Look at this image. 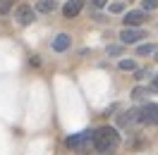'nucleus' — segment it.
I'll return each mask as SVG.
<instances>
[{
	"instance_id": "obj_21",
	"label": "nucleus",
	"mask_w": 158,
	"mask_h": 155,
	"mask_svg": "<svg viewBox=\"0 0 158 155\" xmlns=\"http://www.w3.org/2000/svg\"><path fill=\"white\" fill-rule=\"evenodd\" d=\"M106 155H110V153H106Z\"/></svg>"
},
{
	"instance_id": "obj_10",
	"label": "nucleus",
	"mask_w": 158,
	"mask_h": 155,
	"mask_svg": "<svg viewBox=\"0 0 158 155\" xmlns=\"http://www.w3.org/2000/svg\"><path fill=\"white\" fill-rule=\"evenodd\" d=\"M58 7V0H36V10L34 12H43V14H48Z\"/></svg>"
},
{
	"instance_id": "obj_13",
	"label": "nucleus",
	"mask_w": 158,
	"mask_h": 155,
	"mask_svg": "<svg viewBox=\"0 0 158 155\" xmlns=\"http://www.w3.org/2000/svg\"><path fill=\"white\" fill-rule=\"evenodd\" d=\"M10 7H12V0H0V14L10 12Z\"/></svg>"
},
{
	"instance_id": "obj_6",
	"label": "nucleus",
	"mask_w": 158,
	"mask_h": 155,
	"mask_svg": "<svg viewBox=\"0 0 158 155\" xmlns=\"http://www.w3.org/2000/svg\"><path fill=\"white\" fill-rule=\"evenodd\" d=\"M144 36H146V34H144L141 29H122V31H120V41H122V43H127V46L139 43Z\"/></svg>"
},
{
	"instance_id": "obj_20",
	"label": "nucleus",
	"mask_w": 158,
	"mask_h": 155,
	"mask_svg": "<svg viewBox=\"0 0 158 155\" xmlns=\"http://www.w3.org/2000/svg\"><path fill=\"white\" fill-rule=\"evenodd\" d=\"M156 60H158V55H156Z\"/></svg>"
},
{
	"instance_id": "obj_1",
	"label": "nucleus",
	"mask_w": 158,
	"mask_h": 155,
	"mask_svg": "<svg viewBox=\"0 0 158 155\" xmlns=\"http://www.w3.org/2000/svg\"><path fill=\"white\" fill-rule=\"evenodd\" d=\"M91 145L98 155H106L110 150H115L120 145V134L115 126H101L94 131V138H91Z\"/></svg>"
},
{
	"instance_id": "obj_2",
	"label": "nucleus",
	"mask_w": 158,
	"mask_h": 155,
	"mask_svg": "<svg viewBox=\"0 0 158 155\" xmlns=\"http://www.w3.org/2000/svg\"><path fill=\"white\" fill-rule=\"evenodd\" d=\"M91 138H94V131L91 129H84V131H79V134H74V136H67L65 138V145H67L69 150H84L86 145L91 143Z\"/></svg>"
},
{
	"instance_id": "obj_17",
	"label": "nucleus",
	"mask_w": 158,
	"mask_h": 155,
	"mask_svg": "<svg viewBox=\"0 0 158 155\" xmlns=\"http://www.w3.org/2000/svg\"><path fill=\"white\" fill-rule=\"evenodd\" d=\"M134 72H137V74H134L137 79H144V77H146V69H134Z\"/></svg>"
},
{
	"instance_id": "obj_7",
	"label": "nucleus",
	"mask_w": 158,
	"mask_h": 155,
	"mask_svg": "<svg viewBox=\"0 0 158 155\" xmlns=\"http://www.w3.org/2000/svg\"><path fill=\"white\" fill-rule=\"evenodd\" d=\"M81 7H84V0H67L65 7H62V14H65L67 19H74L79 12H81Z\"/></svg>"
},
{
	"instance_id": "obj_14",
	"label": "nucleus",
	"mask_w": 158,
	"mask_h": 155,
	"mask_svg": "<svg viewBox=\"0 0 158 155\" xmlns=\"http://www.w3.org/2000/svg\"><path fill=\"white\" fill-rule=\"evenodd\" d=\"M153 50H156L153 46H141V48L137 50V55H148V53H153Z\"/></svg>"
},
{
	"instance_id": "obj_16",
	"label": "nucleus",
	"mask_w": 158,
	"mask_h": 155,
	"mask_svg": "<svg viewBox=\"0 0 158 155\" xmlns=\"http://www.w3.org/2000/svg\"><path fill=\"white\" fill-rule=\"evenodd\" d=\"M110 12H122V2H113V5H110Z\"/></svg>"
},
{
	"instance_id": "obj_18",
	"label": "nucleus",
	"mask_w": 158,
	"mask_h": 155,
	"mask_svg": "<svg viewBox=\"0 0 158 155\" xmlns=\"http://www.w3.org/2000/svg\"><path fill=\"white\" fill-rule=\"evenodd\" d=\"M91 2H94L96 7H103V5H108V0H91Z\"/></svg>"
},
{
	"instance_id": "obj_5",
	"label": "nucleus",
	"mask_w": 158,
	"mask_h": 155,
	"mask_svg": "<svg viewBox=\"0 0 158 155\" xmlns=\"http://www.w3.org/2000/svg\"><path fill=\"white\" fill-rule=\"evenodd\" d=\"M144 22H146V12H141V10H132V12H127V14L122 17L125 29H134V26L144 24Z\"/></svg>"
},
{
	"instance_id": "obj_11",
	"label": "nucleus",
	"mask_w": 158,
	"mask_h": 155,
	"mask_svg": "<svg viewBox=\"0 0 158 155\" xmlns=\"http://www.w3.org/2000/svg\"><path fill=\"white\" fill-rule=\"evenodd\" d=\"M120 69L122 72H132V69H137V62L134 60H120Z\"/></svg>"
},
{
	"instance_id": "obj_4",
	"label": "nucleus",
	"mask_w": 158,
	"mask_h": 155,
	"mask_svg": "<svg viewBox=\"0 0 158 155\" xmlns=\"http://www.w3.org/2000/svg\"><path fill=\"white\" fill-rule=\"evenodd\" d=\"M15 19H17V24H22V26H29L31 22L36 19V12H34L31 5H19V7L15 10Z\"/></svg>"
},
{
	"instance_id": "obj_3",
	"label": "nucleus",
	"mask_w": 158,
	"mask_h": 155,
	"mask_svg": "<svg viewBox=\"0 0 158 155\" xmlns=\"http://www.w3.org/2000/svg\"><path fill=\"white\" fill-rule=\"evenodd\" d=\"M139 112V124L146 126H158V103H146L137 110Z\"/></svg>"
},
{
	"instance_id": "obj_15",
	"label": "nucleus",
	"mask_w": 158,
	"mask_h": 155,
	"mask_svg": "<svg viewBox=\"0 0 158 155\" xmlns=\"http://www.w3.org/2000/svg\"><path fill=\"white\" fill-rule=\"evenodd\" d=\"M144 93H146V88L137 86V88H134V93H132V96H134V98H137V100H139V98H144Z\"/></svg>"
},
{
	"instance_id": "obj_12",
	"label": "nucleus",
	"mask_w": 158,
	"mask_h": 155,
	"mask_svg": "<svg viewBox=\"0 0 158 155\" xmlns=\"http://www.w3.org/2000/svg\"><path fill=\"white\" fill-rule=\"evenodd\" d=\"M158 7V0H144L141 2V12H151V10H156Z\"/></svg>"
},
{
	"instance_id": "obj_8",
	"label": "nucleus",
	"mask_w": 158,
	"mask_h": 155,
	"mask_svg": "<svg viewBox=\"0 0 158 155\" xmlns=\"http://www.w3.org/2000/svg\"><path fill=\"white\" fill-rule=\"evenodd\" d=\"M120 126H127V129H132V126H137L139 124V112H137V107H132V110H127L125 115H120Z\"/></svg>"
},
{
	"instance_id": "obj_19",
	"label": "nucleus",
	"mask_w": 158,
	"mask_h": 155,
	"mask_svg": "<svg viewBox=\"0 0 158 155\" xmlns=\"http://www.w3.org/2000/svg\"><path fill=\"white\" fill-rule=\"evenodd\" d=\"M153 88H156V91H158V77L153 79Z\"/></svg>"
},
{
	"instance_id": "obj_9",
	"label": "nucleus",
	"mask_w": 158,
	"mask_h": 155,
	"mask_svg": "<svg viewBox=\"0 0 158 155\" xmlns=\"http://www.w3.org/2000/svg\"><path fill=\"white\" fill-rule=\"evenodd\" d=\"M69 34H58L55 38H53V43H50V48L55 50V53H65V50L69 48Z\"/></svg>"
}]
</instances>
